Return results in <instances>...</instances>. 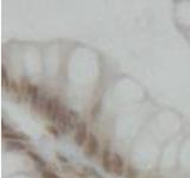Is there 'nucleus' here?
Listing matches in <instances>:
<instances>
[{"label":"nucleus","instance_id":"f257e3e1","mask_svg":"<svg viewBox=\"0 0 190 178\" xmlns=\"http://www.w3.org/2000/svg\"><path fill=\"white\" fill-rule=\"evenodd\" d=\"M62 107L63 106L61 105V102H59V100L57 99V97L48 99L44 115H45L49 120H51V121H56L59 112H61V109H62Z\"/></svg>","mask_w":190,"mask_h":178},{"label":"nucleus","instance_id":"9b49d317","mask_svg":"<svg viewBox=\"0 0 190 178\" xmlns=\"http://www.w3.org/2000/svg\"><path fill=\"white\" fill-rule=\"evenodd\" d=\"M28 156H29L31 159L35 160L36 163H37V164H38L39 166H45V165H47V164H45V161L42 159V158L39 157V156H38V154L33 153V152H28Z\"/></svg>","mask_w":190,"mask_h":178},{"label":"nucleus","instance_id":"20e7f679","mask_svg":"<svg viewBox=\"0 0 190 178\" xmlns=\"http://www.w3.org/2000/svg\"><path fill=\"white\" fill-rule=\"evenodd\" d=\"M98 151H99V140H98L96 136L90 133L88 136V139H87L86 147H84V153L89 157H93L98 153Z\"/></svg>","mask_w":190,"mask_h":178},{"label":"nucleus","instance_id":"dca6fc26","mask_svg":"<svg viewBox=\"0 0 190 178\" xmlns=\"http://www.w3.org/2000/svg\"><path fill=\"white\" fill-rule=\"evenodd\" d=\"M49 131H50L51 133H53L55 136H58V132H57V131H55V130H53V127H49Z\"/></svg>","mask_w":190,"mask_h":178},{"label":"nucleus","instance_id":"f8f14e48","mask_svg":"<svg viewBox=\"0 0 190 178\" xmlns=\"http://www.w3.org/2000/svg\"><path fill=\"white\" fill-rule=\"evenodd\" d=\"M100 112H101V101H98L94 106H93V109H92V116H93V118L98 116Z\"/></svg>","mask_w":190,"mask_h":178},{"label":"nucleus","instance_id":"2eb2a0df","mask_svg":"<svg viewBox=\"0 0 190 178\" xmlns=\"http://www.w3.org/2000/svg\"><path fill=\"white\" fill-rule=\"evenodd\" d=\"M127 177L128 178H137V172L132 169V167H128L127 170Z\"/></svg>","mask_w":190,"mask_h":178},{"label":"nucleus","instance_id":"9d476101","mask_svg":"<svg viewBox=\"0 0 190 178\" xmlns=\"http://www.w3.org/2000/svg\"><path fill=\"white\" fill-rule=\"evenodd\" d=\"M8 147L12 148V150H25V145L23 142H19L18 140H10L8 142Z\"/></svg>","mask_w":190,"mask_h":178},{"label":"nucleus","instance_id":"7ed1b4c3","mask_svg":"<svg viewBox=\"0 0 190 178\" xmlns=\"http://www.w3.org/2000/svg\"><path fill=\"white\" fill-rule=\"evenodd\" d=\"M88 133H87V124L84 121H80V124L76 127V133H75V138L74 140L76 142V145L82 146L84 141L88 139Z\"/></svg>","mask_w":190,"mask_h":178},{"label":"nucleus","instance_id":"f03ea898","mask_svg":"<svg viewBox=\"0 0 190 178\" xmlns=\"http://www.w3.org/2000/svg\"><path fill=\"white\" fill-rule=\"evenodd\" d=\"M56 124H57L58 130L62 133H68V132L71 131L70 126H69V120H68V111L65 109L64 107H62L58 116H57V120H56Z\"/></svg>","mask_w":190,"mask_h":178},{"label":"nucleus","instance_id":"1a4fd4ad","mask_svg":"<svg viewBox=\"0 0 190 178\" xmlns=\"http://www.w3.org/2000/svg\"><path fill=\"white\" fill-rule=\"evenodd\" d=\"M83 171L86 172V176H90L92 178H101L100 173L94 170L93 167H88V166H86V167H83Z\"/></svg>","mask_w":190,"mask_h":178},{"label":"nucleus","instance_id":"0eeeda50","mask_svg":"<svg viewBox=\"0 0 190 178\" xmlns=\"http://www.w3.org/2000/svg\"><path fill=\"white\" fill-rule=\"evenodd\" d=\"M68 120H69V126H70V130H74L75 127H77V125L80 124L78 121V114L72 109L68 111Z\"/></svg>","mask_w":190,"mask_h":178},{"label":"nucleus","instance_id":"6e6552de","mask_svg":"<svg viewBox=\"0 0 190 178\" xmlns=\"http://www.w3.org/2000/svg\"><path fill=\"white\" fill-rule=\"evenodd\" d=\"M26 93H28V95L31 97V102L36 101L38 99V96H39V95H38V88L36 87L35 84H31V83H29V84L26 86Z\"/></svg>","mask_w":190,"mask_h":178},{"label":"nucleus","instance_id":"39448f33","mask_svg":"<svg viewBox=\"0 0 190 178\" xmlns=\"http://www.w3.org/2000/svg\"><path fill=\"white\" fill-rule=\"evenodd\" d=\"M112 171L118 176H121L124 173V161L118 153H114L112 157Z\"/></svg>","mask_w":190,"mask_h":178},{"label":"nucleus","instance_id":"ddd939ff","mask_svg":"<svg viewBox=\"0 0 190 178\" xmlns=\"http://www.w3.org/2000/svg\"><path fill=\"white\" fill-rule=\"evenodd\" d=\"M1 77H2V86L6 87V84L8 83V77H7V72H6V69L5 67H2V72H1Z\"/></svg>","mask_w":190,"mask_h":178},{"label":"nucleus","instance_id":"423d86ee","mask_svg":"<svg viewBox=\"0 0 190 178\" xmlns=\"http://www.w3.org/2000/svg\"><path fill=\"white\" fill-rule=\"evenodd\" d=\"M112 157L113 156L109 152V148L106 147L102 152V166L107 172L112 171Z\"/></svg>","mask_w":190,"mask_h":178},{"label":"nucleus","instance_id":"4468645a","mask_svg":"<svg viewBox=\"0 0 190 178\" xmlns=\"http://www.w3.org/2000/svg\"><path fill=\"white\" fill-rule=\"evenodd\" d=\"M42 176H43V178H59L57 175H55L51 171H43L42 172Z\"/></svg>","mask_w":190,"mask_h":178}]
</instances>
